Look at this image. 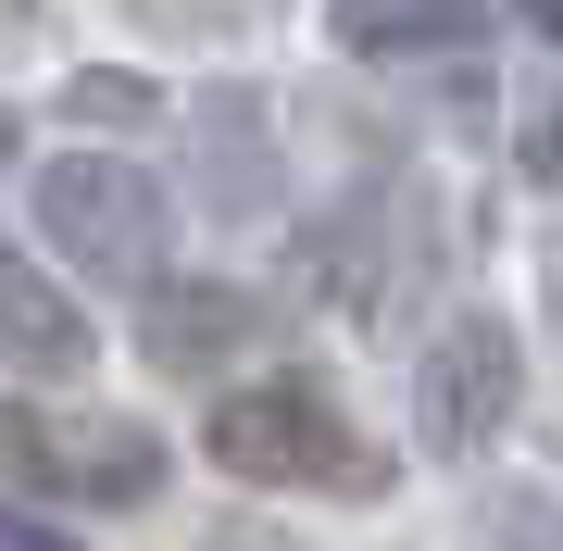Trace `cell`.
<instances>
[{"mask_svg": "<svg viewBox=\"0 0 563 551\" xmlns=\"http://www.w3.org/2000/svg\"><path fill=\"white\" fill-rule=\"evenodd\" d=\"M339 38L351 51H476L488 38V13L476 0H339Z\"/></svg>", "mask_w": 563, "mask_h": 551, "instance_id": "7", "label": "cell"}, {"mask_svg": "<svg viewBox=\"0 0 563 551\" xmlns=\"http://www.w3.org/2000/svg\"><path fill=\"white\" fill-rule=\"evenodd\" d=\"M201 439H213V464H225V476H251V489H376V451L351 439L339 388H313V376L225 388Z\"/></svg>", "mask_w": 563, "mask_h": 551, "instance_id": "1", "label": "cell"}, {"mask_svg": "<svg viewBox=\"0 0 563 551\" xmlns=\"http://www.w3.org/2000/svg\"><path fill=\"white\" fill-rule=\"evenodd\" d=\"M251 339H263V301L225 288V276H163L151 288V327H139V351L163 376H225Z\"/></svg>", "mask_w": 563, "mask_h": 551, "instance_id": "5", "label": "cell"}, {"mask_svg": "<svg viewBox=\"0 0 563 551\" xmlns=\"http://www.w3.org/2000/svg\"><path fill=\"white\" fill-rule=\"evenodd\" d=\"M526 164H539V176H563V113H539V125H526Z\"/></svg>", "mask_w": 563, "mask_h": 551, "instance_id": "10", "label": "cell"}, {"mask_svg": "<svg viewBox=\"0 0 563 551\" xmlns=\"http://www.w3.org/2000/svg\"><path fill=\"white\" fill-rule=\"evenodd\" d=\"M526 25H551V38H563V0H526Z\"/></svg>", "mask_w": 563, "mask_h": 551, "instance_id": "12", "label": "cell"}, {"mask_svg": "<svg viewBox=\"0 0 563 551\" xmlns=\"http://www.w3.org/2000/svg\"><path fill=\"white\" fill-rule=\"evenodd\" d=\"M38 225H51V251L63 264H88V276H163V188L139 164H113V151H76V164H51L38 176Z\"/></svg>", "mask_w": 563, "mask_h": 551, "instance_id": "2", "label": "cell"}, {"mask_svg": "<svg viewBox=\"0 0 563 551\" xmlns=\"http://www.w3.org/2000/svg\"><path fill=\"white\" fill-rule=\"evenodd\" d=\"M63 101H76V113H125V125H139V113H163V88H151V76H76Z\"/></svg>", "mask_w": 563, "mask_h": 551, "instance_id": "9", "label": "cell"}, {"mask_svg": "<svg viewBox=\"0 0 563 551\" xmlns=\"http://www.w3.org/2000/svg\"><path fill=\"white\" fill-rule=\"evenodd\" d=\"M0 489L151 502L163 489V439L151 427H101V414H25V401H0Z\"/></svg>", "mask_w": 563, "mask_h": 551, "instance_id": "3", "label": "cell"}, {"mask_svg": "<svg viewBox=\"0 0 563 551\" xmlns=\"http://www.w3.org/2000/svg\"><path fill=\"white\" fill-rule=\"evenodd\" d=\"M476 551H563V502H526V489H501L476 514Z\"/></svg>", "mask_w": 563, "mask_h": 551, "instance_id": "8", "label": "cell"}, {"mask_svg": "<svg viewBox=\"0 0 563 551\" xmlns=\"http://www.w3.org/2000/svg\"><path fill=\"white\" fill-rule=\"evenodd\" d=\"M514 401H526V351L501 313H451L439 339H426V364H413V427L426 451H476L488 427H514Z\"/></svg>", "mask_w": 563, "mask_h": 551, "instance_id": "4", "label": "cell"}, {"mask_svg": "<svg viewBox=\"0 0 563 551\" xmlns=\"http://www.w3.org/2000/svg\"><path fill=\"white\" fill-rule=\"evenodd\" d=\"M0 364L13 376H88V313L0 239Z\"/></svg>", "mask_w": 563, "mask_h": 551, "instance_id": "6", "label": "cell"}, {"mask_svg": "<svg viewBox=\"0 0 563 551\" xmlns=\"http://www.w3.org/2000/svg\"><path fill=\"white\" fill-rule=\"evenodd\" d=\"M0 551H76V539H51V527H25V514H0Z\"/></svg>", "mask_w": 563, "mask_h": 551, "instance_id": "11", "label": "cell"}]
</instances>
